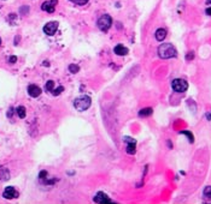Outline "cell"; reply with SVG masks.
Segmentation results:
<instances>
[{"label":"cell","mask_w":211,"mask_h":204,"mask_svg":"<svg viewBox=\"0 0 211 204\" xmlns=\"http://www.w3.org/2000/svg\"><path fill=\"white\" fill-rule=\"evenodd\" d=\"M158 55L162 59H170L178 55V50L172 43H162L158 47Z\"/></svg>","instance_id":"obj_1"},{"label":"cell","mask_w":211,"mask_h":204,"mask_svg":"<svg viewBox=\"0 0 211 204\" xmlns=\"http://www.w3.org/2000/svg\"><path fill=\"white\" fill-rule=\"evenodd\" d=\"M91 105H92V99L87 95H82L74 101V107L79 112H84V110H87L91 107Z\"/></svg>","instance_id":"obj_2"},{"label":"cell","mask_w":211,"mask_h":204,"mask_svg":"<svg viewBox=\"0 0 211 204\" xmlns=\"http://www.w3.org/2000/svg\"><path fill=\"white\" fill-rule=\"evenodd\" d=\"M97 25H98V28L101 31H108L111 28V25H112V18H111V16H109V14H101L98 18V21H97Z\"/></svg>","instance_id":"obj_3"},{"label":"cell","mask_w":211,"mask_h":204,"mask_svg":"<svg viewBox=\"0 0 211 204\" xmlns=\"http://www.w3.org/2000/svg\"><path fill=\"white\" fill-rule=\"evenodd\" d=\"M171 88L176 92H185L188 89V82L182 78H176L171 82Z\"/></svg>","instance_id":"obj_4"},{"label":"cell","mask_w":211,"mask_h":204,"mask_svg":"<svg viewBox=\"0 0 211 204\" xmlns=\"http://www.w3.org/2000/svg\"><path fill=\"white\" fill-rule=\"evenodd\" d=\"M58 22H56V21H52V22H48L47 24H45V27H44V32L46 34V35H48V36H52V35H55L56 34V31H57V29H58Z\"/></svg>","instance_id":"obj_5"},{"label":"cell","mask_w":211,"mask_h":204,"mask_svg":"<svg viewBox=\"0 0 211 204\" xmlns=\"http://www.w3.org/2000/svg\"><path fill=\"white\" fill-rule=\"evenodd\" d=\"M123 139H124V142L127 143V149H126V151H127L128 154H130V155H134V154L136 153V141L133 139L132 137H124Z\"/></svg>","instance_id":"obj_6"},{"label":"cell","mask_w":211,"mask_h":204,"mask_svg":"<svg viewBox=\"0 0 211 204\" xmlns=\"http://www.w3.org/2000/svg\"><path fill=\"white\" fill-rule=\"evenodd\" d=\"M3 197H4L5 199H13V198H17V197H18V191H17L15 187H12V186H9V187H6V189L4 190Z\"/></svg>","instance_id":"obj_7"},{"label":"cell","mask_w":211,"mask_h":204,"mask_svg":"<svg viewBox=\"0 0 211 204\" xmlns=\"http://www.w3.org/2000/svg\"><path fill=\"white\" fill-rule=\"evenodd\" d=\"M94 202L95 203H100V204H105V203H112V199L104 192H98L95 196H94Z\"/></svg>","instance_id":"obj_8"},{"label":"cell","mask_w":211,"mask_h":204,"mask_svg":"<svg viewBox=\"0 0 211 204\" xmlns=\"http://www.w3.org/2000/svg\"><path fill=\"white\" fill-rule=\"evenodd\" d=\"M58 3V0H49V1H45L42 5H41V9L48 13H52L55 12V9H56V5Z\"/></svg>","instance_id":"obj_9"},{"label":"cell","mask_w":211,"mask_h":204,"mask_svg":"<svg viewBox=\"0 0 211 204\" xmlns=\"http://www.w3.org/2000/svg\"><path fill=\"white\" fill-rule=\"evenodd\" d=\"M28 94L31 96V97H38L41 95V89L38 87V85H35V84H31L28 87Z\"/></svg>","instance_id":"obj_10"},{"label":"cell","mask_w":211,"mask_h":204,"mask_svg":"<svg viewBox=\"0 0 211 204\" xmlns=\"http://www.w3.org/2000/svg\"><path fill=\"white\" fill-rule=\"evenodd\" d=\"M154 36H156V40H157V41L162 42V41H164V39L167 37V30H165V29H163V28L157 29V30H156Z\"/></svg>","instance_id":"obj_11"},{"label":"cell","mask_w":211,"mask_h":204,"mask_svg":"<svg viewBox=\"0 0 211 204\" xmlns=\"http://www.w3.org/2000/svg\"><path fill=\"white\" fill-rule=\"evenodd\" d=\"M114 52H115V54L116 55H126V54H128V48L127 47H124L123 45H117L115 48H114Z\"/></svg>","instance_id":"obj_12"},{"label":"cell","mask_w":211,"mask_h":204,"mask_svg":"<svg viewBox=\"0 0 211 204\" xmlns=\"http://www.w3.org/2000/svg\"><path fill=\"white\" fill-rule=\"evenodd\" d=\"M153 113V109L151 107H146V108H143L139 112V115L140 117H148Z\"/></svg>","instance_id":"obj_13"},{"label":"cell","mask_w":211,"mask_h":204,"mask_svg":"<svg viewBox=\"0 0 211 204\" xmlns=\"http://www.w3.org/2000/svg\"><path fill=\"white\" fill-rule=\"evenodd\" d=\"M16 113H17V115H18L21 119H24V118H25V115H27L25 107H23V106L17 107V108H16Z\"/></svg>","instance_id":"obj_14"},{"label":"cell","mask_w":211,"mask_h":204,"mask_svg":"<svg viewBox=\"0 0 211 204\" xmlns=\"http://www.w3.org/2000/svg\"><path fill=\"white\" fill-rule=\"evenodd\" d=\"M10 178V172L6 168L0 169V180H7Z\"/></svg>","instance_id":"obj_15"},{"label":"cell","mask_w":211,"mask_h":204,"mask_svg":"<svg viewBox=\"0 0 211 204\" xmlns=\"http://www.w3.org/2000/svg\"><path fill=\"white\" fill-rule=\"evenodd\" d=\"M203 196L205 199H211V186H206L203 191Z\"/></svg>","instance_id":"obj_16"},{"label":"cell","mask_w":211,"mask_h":204,"mask_svg":"<svg viewBox=\"0 0 211 204\" xmlns=\"http://www.w3.org/2000/svg\"><path fill=\"white\" fill-rule=\"evenodd\" d=\"M64 91V87H58V88H56V89H53L51 92H52V95H55V96H58V95H60L62 92Z\"/></svg>","instance_id":"obj_17"},{"label":"cell","mask_w":211,"mask_h":204,"mask_svg":"<svg viewBox=\"0 0 211 204\" xmlns=\"http://www.w3.org/2000/svg\"><path fill=\"white\" fill-rule=\"evenodd\" d=\"M69 71L71 72V73H77V72L80 71V67H79V65H76V64H70V65H69Z\"/></svg>","instance_id":"obj_18"},{"label":"cell","mask_w":211,"mask_h":204,"mask_svg":"<svg viewBox=\"0 0 211 204\" xmlns=\"http://www.w3.org/2000/svg\"><path fill=\"white\" fill-rule=\"evenodd\" d=\"M45 89L47 90V91H52L55 89V82L53 81H48L47 83H46V85H45Z\"/></svg>","instance_id":"obj_19"},{"label":"cell","mask_w":211,"mask_h":204,"mask_svg":"<svg viewBox=\"0 0 211 204\" xmlns=\"http://www.w3.org/2000/svg\"><path fill=\"white\" fill-rule=\"evenodd\" d=\"M180 133H181V135H186V136L188 137V139H189V142H191V143L194 142V137H193L192 132H189V131H181Z\"/></svg>","instance_id":"obj_20"},{"label":"cell","mask_w":211,"mask_h":204,"mask_svg":"<svg viewBox=\"0 0 211 204\" xmlns=\"http://www.w3.org/2000/svg\"><path fill=\"white\" fill-rule=\"evenodd\" d=\"M70 1L76 4V5H84V4L88 3V0H70Z\"/></svg>","instance_id":"obj_21"},{"label":"cell","mask_w":211,"mask_h":204,"mask_svg":"<svg viewBox=\"0 0 211 204\" xmlns=\"http://www.w3.org/2000/svg\"><path fill=\"white\" fill-rule=\"evenodd\" d=\"M194 59V52H189L186 54V60H193Z\"/></svg>","instance_id":"obj_22"},{"label":"cell","mask_w":211,"mask_h":204,"mask_svg":"<svg viewBox=\"0 0 211 204\" xmlns=\"http://www.w3.org/2000/svg\"><path fill=\"white\" fill-rule=\"evenodd\" d=\"M29 11V7L28 6H24V7H21V10H20V12H21V14H27V12Z\"/></svg>","instance_id":"obj_23"},{"label":"cell","mask_w":211,"mask_h":204,"mask_svg":"<svg viewBox=\"0 0 211 204\" xmlns=\"http://www.w3.org/2000/svg\"><path fill=\"white\" fill-rule=\"evenodd\" d=\"M46 177H47V172H46V171H41L40 174H39V178H40V179H45Z\"/></svg>","instance_id":"obj_24"},{"label":"cell","mask_w":211,"mask_h":204,"mask_svg":"<svg viewBox=\"0 0 211 204\" xmlns=\"http://www.w3.org/2000/svg\"><path fill=\"white\" fill-rule=\"evenodd\" d=\"M16 61H17V57H15V55H12V57L9 58V63L10 64H15Z\"/></svg>","instance_id":"obj_25"},{"label":"cell","mask_w":211,"mask_h":204,"mask_svg":"<svg viewBox=\"0 0 211 204\" xmlns=\"http://www.w3.org/2000/svg\"><path fill=\"white\" fill-rule=\"evenodd\" d=\"M205 13H206L207 16H211V6L206 7V10H205Z\"/></svg>","instance_id":"obj_26"},{"label":"cell","mask_w":211,"mask_h":204,"mask_svg":"<svg viewBox=\"0 0 211 204\" xmlns=\"http://www.w3.org/2000/svg\"><path fill=\"white\" fill-rule=\"evenodd\" d=\"M206 5H211V0H206Z\"/></svg>","instance_id":"obj_27"},{"label":"cell","mask_w":211,"mask_h":204,"mask_svg":"<svg viewBox=\"0 0 211 204\" xmlns=\"http://www.w3.org/2000/svg\"><path fill=\"white\" fill-rule=\"evenodd\" d=\"M0 45H1V39H0Z\"/></svg>","instance_id":"obj_28"}]
</instances>
